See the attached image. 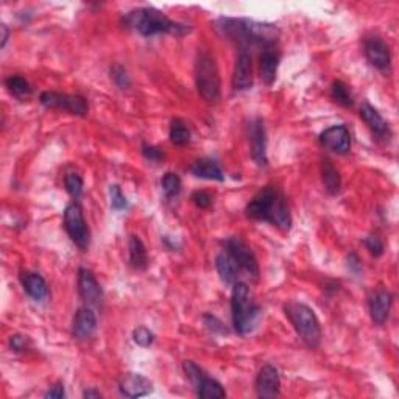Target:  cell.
I'll list each match as a JSON object with an SVG mask.
<instances>
[{
    "label": "cell",
    "mask_w": 399,
    "mask_h": 399,
    "mask_svg": "<svg viewBox=\"0 0 399 399\" xmlns=\"http://www.w3.org/2000/svg\"><path fill=\"white\" fill-rule=\"evenodd\" d=\"M190 200H192V203L196 207H200V210H206V207L212 205V196L205 192V190H196V192H194L192 196H190Z\"/></svg>",
    "instance_id": "cell-36"
},
{
    "label": "cell",
    "mask_w": 399,
    "mask_h": 399,
    "mask_svg": "<svg viewBox=\"0 0 399 399\" xmlns=\"http://www.w3.org/2000/svg\"><path fill=\"white\" fill-rule=\"evenodd\" d=\"M64 385L63 384H57V385H53L50 390H48L46 393V398L48 399H63L64 398Z\"/></svg>",
    "instance_id": "cell-40"
},
{
    "label": "cell",
    "mask_w": 399,
    "mask_h": 399,
    "mask_svg": "<svg viewBox=\"0 0 399 399\" xmlns=\"http://www.w3.org/2000/svg\"><path fill=\"white\" fill-rule=\"evenodd\" d=\"M281 390L279 373L273 365H263L256 378V393L259 398H278Z\"/></svg>",
    "instance_id": "cell-14"
},
{
    "label": "cell",
    "mask_w": 399,
    "mask_h": 399,
    "mask_svg": "<svg viewBox=\"0 0 399 399\" xmlns=\"http://www.w3.org/2000/svg\"><path fill=\"white\" fill-rule=\"evenodd\" d=\"M279 53L273 48H266L261 55V78L266 84H272L276 80L279 67Z\"/></svg>",
    "instance_id": "cell-24"
},
{
    "label": "cell",
    "mask_w": 399,
    "mask_h": 399,
    "mask_svg": "<svg viewBox=\"0 0 399 399\" xmlns=\"http://www.w3.org/2000/svg\"><path fill=\"white\" fill-rule=\"evenodd\" d=\"M142 155L150 163H161L164 159V153L158 149L155 145L144 144L142 145Z\"/></svg>",
    "instance_id": "cell-37"
},
{
    "label": "cell",
    "mask_w": 399,
    "mask_h": 399,
    "mask_svg": "<svg viewBox=\"0 0 399 399\" xmlns=\"http://www.w3.org/2000/svg\"><path fill=\"white\" fill-rule=\"evenodd\" d=\"M393 298L390 292H387L385 288H379V290L373 292L370 299H368V309H370V317L374 324H384L389 318L390 309H391Z\"/></svg>",
    "instance_id": "cell-16"
},
{
    "label": "cell",
    "mask_w": 399,
    "mask_h": 399,
    "mask_svg": "<svg viewBox=\"0 0 399 399\" xmlns=\"http://www.w3.org/2000/svg\"><path fill=\"white\" fill-rule=\"evenodd\" d=\"M78 292L80 297L88 306L98 308L103 303V290L89 268L78 270Z\"/></svg>",
    "instance_id": "cell-12"
},
{
    "label": "cell",
    "mask_w": 399,
    "mask_h": 399,
    "mask_svg": "<svg viewBox=\"0 0 399 399\" xmlns=\"http://www.w3.org/2000/svg\"><path fill=\"white\" fill-rule=\"evenodd\" d=\"M111 78H113V82L115 83V86H118V88H120V89H128L131 86L130 75H128V72L119 64H115L114 67H111Z\"/></svg>",
    "instance_id": "cell-33"
},
{
    "label": "cell",
    "mask_w": 399,
    "mask_h": 399,
    "mask_svg": "<svg viewBox=\"0 0 399 399\" xmlns=\"http://www.w3.org/2000/svg\"><path fill=\"white\" fill-rule=\"evenodd\" d=\"M320 144L337 155H346L351 149V136L345 125H334L320 134Z\"/></svg>",
    "instance_id": "cell-13"
},
{
    "label": "cell",
    "mask_w": 399,
    "mask_h": 399,
    "mask_svg": "<svg viewBox=\"0 0 399 399\" xmlns=\"http://www.w3.org/2000/svg\"><path fill=\"white\" fill-rule=\"evenodd\" d=\"M161 186L164 194L167 195L169 198H171V196H176L181 192V178L174 174V171H167V174L163 176Z\"/></svg>",
    "instance_id": "cell-30"
},
{
    "label": "cell",
    "mask_w": 399,
    "mask_h": 399,
    "mask_svg": "<svg viewBox=\"0 0 399 399\" xmlns=\"http://www.w3.org/2000/svg\"><path fill=\"white\" fill-rule=\"evenodd\" d=\"M133 340H134V343H138L139 346L147 348V346H150L153 342H155V334H153L150 329L140 326V328L134 329Z\"/></svg>",
    "instance_id": "cell-34"
},
{
    "label": "cell",
    "mask_w": 399,
    "mask_h": 399,
    "mask_svg": "<svg viewBox=\"0 0 399 399\" xmlns=\"http://www.w3.org/2000/svg\"><path fill=\"white\" fill-rule=\"evenodd\" d=\"M365 247L370 251V254L374 257H380L384 253V243L376 234H370L365 239Z\"/></svg>",
    "instance_id": "cell-35"
},
{
    "label": "cell",
    "mask_w": 399,
    "mask_h": 399,
    "mask_svg": "<svg viewBox=\"0 0 399 399\" xmlns=\"http://www.w3.org/2000/svg\"><path fill=\"white\" fill-rule=\"evenodd\" d=\"M365 57L373 67L379 71H387L390 67L391 57L390 48L380 38H368L364 44Z\"/></svg>",
    "instance_id": "cell-15"
},
{
    "label": "cell",
    "mask_w": 399,
    "mask_h": 399,
    "mask_svg": "<svg viewBox=\"0 0 399 399\" xmlns=\"http://www.w3.org/2000/svg\"><path fill=\"white\" fill-rule=\"evenodd\" d=\"M109 198H111V207L115 211H124L128 207L127 196L122 194V189L118 184H113V186L109 187Z\"/></svg>",
    "instance_id": "cell-32"
},
{
    "label": "cell",
    "mask_w": 399,
    "mask_h": 399,
    "mask_svg": "<svg viewBox=\"0 0 399 399\" xmlns=\"http://www.w3.org/2000/svg\"><path fill=\"white\" fill-rule=\"evenodd\" d=\"M125 26L133 28L142 36H155V35H174L184 36L190 32V28L183 24L174 22L169 19L163 11L151 7H144L130 11L125 16Z\"/></svg>",
    "instance_id": "cell-3"
},
{
    "label": "cell",
    "mask_w": 399,
    "mask_h": 399,
    "mask_svg": "<svg viewBox=\"0 0 399 399\" xmlns=\"http://www.w3.org/2000/svg\"><path fill=\"white\" fill-rule=\"evenodd\" d=\"M83 396L88 398V399H91V398H102V393L98 391V390L91 389V390H86V391L83 393Z\"/></svg>",
    "instance_id": "cell-42"
},
{
    "label": "cell",
    "mask_w": 399,
    "mask_h": 399,
    "mask_svg": "<svg viewBox=\"0 0 399 399\" xmlns=\"http://www.w3.org/2000/svg\"><path fill=\"white\" fill-rule=\"evenodd\" d=\"M10 345H11V349H15L16 353H21L27 349L28 340H27V337H24V335H11Z\"/></svg>",
    "instance_id": "cell-38"
},
{
    "label": "cell",
    "mask_w": 399,
    "mask_h": 399,
    "mask_svg": "<svg viewBox=\"0 0 399 399\" xmlns=\"http://www.w3.org/2000/svg\"><path fill=\"white\" fill-rule=\"evenodd\" d=\"M5 86H7L8 91L17 98H27L32 94V88H30V84L26 78L22 77H10L5 80Z\"/></svg>",
    "instance_id": "cell-28"
},
{
    "label": "cell",
    "mask_w": 399,
    "mask_h": 399,
    "mask_svg": "<svg viewBox=\"0 0 399 399\" xmlns=\"http://www.w3.org/2000/svg\"><path fill=\"white\" fill-rule=\"evenodd\" d=\"M331 95H333L334 100L337 103H340L342 106L349 108V106L354 105L351 92H349L348 86L343 82H334L333 83V88H331Z\"/></svg>",
    "instance_id": "cell-29"
},
{
    "label": "cell",
    "mask_w": 399,
    "mask_h": 399,
    "mask_svg": "<svg viewBox=\"0 0 399 399\" xmlns=\"http://www.w3.org/2000/svg\"><path fill=\"white\" fill-rule=\"evenodd\" d=\"M64 184H66V190L69 192L72 198L78 200L80 196L83 194V180L82 176L77 174H67L64 178Z\"/></svg>",
    "instance_id": "cell-31"
},
{
    "label": "cell",
    "mask_w": 399,
    "mask_h": 399,
    "mask_svg": "<svg viewBox=\"0 0 399 399\" xmlns=\"http://www.w3.org/2000/svg\"><path fill=\"white\" fill-rule=\"evenodd\" d=\"M225 250L228 251L230 256L234 259L241 272L247 273L253 281L259 279V263H257L253 251H251V248L242 239L230 237L228 241L225 242Z\"/></svg>",
    "instance_id": "cell-9"
},
{
    "label": "cell",
    "mask_w": 399,
    "mask_h": 399,
    "mask_svg": "<svg viewBox=\"0 0 399 399\" xmlns=\"http://www.w3.org/2000/svg\"><path fill=\"white\" fill-rule=\"evenodd\" d=\"M119 390L127 398H140L147 396L153 391V385L149 379L139 373H128L122 378Z\"/></svg>",
    "instance_id": "cell-17"
},
{
    "label": "cell",
    "mask_w": 399,
    "mask_h": 399,
    "mask_svg": "<svg viewBox=\"0 0 399 399\" xmlns=\"http://www.w3.org/2000/svg\"><path fill=\"white\" fill-rule=\"evenodd\" d=\"M232 86L236 91H247L253 86V63L247 52H241L236 59Z\"/></svg>",
    "instance_id": "cell-18"
},
{
    "label": "cell",
    "mask_w": 399,
    "mask_h": 399,
    "mask_svg": "<svg viewBox=\"0 0 399 399\" xmlns=\"http://www.w3.org/2000/svg\"><path fill=\"white\" fill-rule=\"evenodd\" d=\"M97 329V317L94 310L89 308L78 309L75 318H73V326L72 333L73 337L78 340L89 339V337L95 333Z\"/></svg>",
    "instance_id": "cell-20"
},
{
    "label": "cell",
    "mask_w": 399,
    "mask_h": 399,
    "mask_svg": "<svg viewBox=\"0 0 399 399\" xmlns=\"http://www.w3.org/2000/svg\"><path fill=\"white\" fill-rule=\"evenodd\" d=\"M348 268H349V272H353L355 276H358L360 273V261H359V257L355 253H349L348 256Z\"/></svg>",
    "instance_id": "cell-39"
},
{
    "label": "cell",
    "mask_w": 399,
    "mask_h": 399,
    "mask_svg": "<svg viewBox=\"0 0 399 399\" xmlns=\"http://www.w3.org/2000/svg\"><path fill=\"white\" fill-rule=\"evenodd\" d=\"M284 312L299 339L309 348H318L322 342V328L315 312L309 306L297 301L287 303L284 306Z\"/></svg>",
    "instance_id": "cell-5"
},
{
    "label": "cell",
    "mask_w": 399,
    "mask_h": 399,
    "mask_svg": "<svg viewBox=\"0 0 399 399\" xmlns=\"http://www.w3.org/2000/svg\"><path fill=\"white\" fill-rule=\"evenodd\" d=\"M322 178L324 189L328 190V194L335 195L339 194L340 186H342V178L339 170L334 167V164L329 161V159H324L322 163Z\"/></svg>",
    "instance_id": "cell-26"
},
{
    "label": "cell",
    "mask_w": 399,
    "mask_h": 399,
    "mask_svg": "<svg viewBox=\"0 0 399 399\" xmlns=\"http://www.w3.org/2000/svg\"><path fill=\"white\" fill-rule=\"evenodd\" d=\"M216 30L223 38L236 42L241 47L272 48L279 38V28L273 24L256 22L236 17H220Z\"/></svg>",
    "instance_id": "cell-1"
},
{
    "label": "cell",
    "mask_w": 399,
    "mask_h": 399,
    "mask_svg": "<svg viewBox=\"0 0 399 399\" xmlns=\"http://www.w3.org/2000/svg\"><path fill=\"white\" fill-rule=\"evenodd\" d=\"M216 267H217L220 279H222L225 284H236L237 279H239V273H241V270H239L237 263L230 256L228 251L223 250V251H220V253L217 254Z\"/></svg>",
    "instance_id": "cell-23"
},
{
    "label": "cell",
    "mask_w": 399,
    "mask_h": 399,
    "mask_svg": "<svg viewBox=\"0 0 399 399\" xmlns=\"http://www.w3.org/2000/svg\"><path fill=\"white\" fill-rule=\"evenodd\" d=\"M128 248H130V263L133 268L145 270L149 266V256H147V250L144 242L140 241L138 236H130V242H128Z\"/></svg>",
    "instance_id": "cell-25"
},
{
    "label": "cell",
    "mask_w": 399,
    "mask_h": 399,
    "mask_svg": "<svg viewBox=\"0 0 399 399\" xmlns=\"http://www.w3.org/2000/svg\"><path fill=\"white\" fill-rule=\"evenodd\" d=\"M21 284L24 290L27 292L30 298H33L35 301H44L48 297V287L46 279L42 278L39 273L33 272H24L21 275Z\"/></svg>",
    "instance_id": "cell-21"
},
{
    "label": "cell",
    "mask_w": 399,
    "mask_h": 399,
    "mask_svg": "<svg viewBox=\"0 0 399 399\" xmlns=\"http://www.w3.org/2000/svg\"><path fill=\"white\" fill-rule=\"evenodd\" d=\"M247 216L259 222H267L282 231L292 226V216L286 196L278 189L267 186L254 195L247 206Z\"/></svg>",
    "instance_id": "cell-2"
},
{
    "label": "cell",
    "mask_w": 399,
    "mask_h": 399,
    "mask_svg": "<svg viewBox=\"0 0 399 399\" xmlns=\"http://www.w3.org/2000/svg\"><path fill=\"white\" fill-rule=\"evenodd\" d=\"M0 30H2V41H0V47H5L7 46V41H8V36H10V30H8V27L5 26V24H2V26H0Z\"/></svg>",
    "instance_id": "cell-41"
},
{
    "label": "cell",
    "mask_w": 399,
    "mask_h": 399,
    "mask_svg": "<svg viewBox=\"0 0 399 399\" xmlns=\"http://www.w3.org/2000/svg\"><path fill=\"white\" fill-rule=\"evenodd\" d=\"M184 373H186L187 379L194 384L196 390V396L203 399H217L225 398L226 391L222 384L214 378H210L207 374L201 370V368L194 364V362L186 360L184 362Z\"/></svg>",
    "instance_id": "cell-7"
},
{
    "label": "cell",
    "mask_w": 399,
    "mask_h": 399,
    "mask_svg": "<svg viewBox=\"0 0 399 399\" xmlns=\"http://www.w3.org/2000/svg\"><path fill=\"white\" fill-rule=\"evenodd\" d=\"M190 174L196 178H201V180H211V181H223L225 175L217 161L210 158L198 159L192 164L190 167Z\"/></svg>",
    "instance_id": "cell-22"
},
{
    "label": "cell",
    "mask_w": 399,
    "mask_h": 399,
    "mask_svg": "<svg viewBox=\"0 0 399 399\" xmlns=\"http://www.w3.org/2000/svg\"><path fill=\"white\" fill-rule=\"evenodd\" d=\"M231 315L236 333L241 335L250 334L256 328L257 320H259L261 309L251 299L250 288L245 282L237 281L234 287H232Z\"/></svg>",
    "instance_id": "cell-4"
},
{
    "label": "cell",
    "mask_w": 399,
    "mask_h": 399,
    "mask_svg": "<svg viewBox=\"0 0 399 399\" xmlns=\"http://www.w3.org/2000/svg\"><path fill=\"white\" fill-rule=\"evenodd\" d=\"M170 140L174 145L183 147L189 144L190 140V130L183 120L175 119L170 125Z\"/></svg>",
    "instance_id": "cell-27"
},
{
    "label": "cell",
    "mask_w": 399,
    "mask_h": 399,
    "mask_svg": "<svg viewBox=\"0 0 399 399\" xmlns=\"http://www.w3.org/2000/svg\"><path fill=\"white\" fill-rule=\"evenodd\" d=\"M39 102L42 106L48 109H61V111H67L71 114L84 118L88 114V103H86L82 95H69L61 94V92H42L39 97Z\"/></svg>",
    "instance_id": "cell-10"
},
{
    "label": "cell",
    "mask_w": 399,
    "mask_h": 399,
    "mask_svg": "<svg viewBox=\"0 0 399 399\" xmlns=\"http://www.w3.org/2000/svg\"><path fill=\"white\" fill-rule=\"evenodd\" d=\"M64 228L67 234L72 239V242L77 245L80 250L86 251L91 243V231L86 225L82 206L78 203H71L64 211Z\"/></svg>",
    "instance_id": "cell-8"
},
{
    "label": "cell",
    "mask_w": 399,
    "mask_h": 399,
    "mask_svg": "<svg viewBox=\"0 0 399 399\" xmlns=\"http://www.w3.org/2000/svg\"><path fill=\"white\" fill-rule=\"evenodd\" d=\"M195 84L206 102H217L220 97V77L212 55L201 50L195 61Z\"/></svg>",
    "instance_id": "cell-6"
},
{
    "label": "cell",
    "mask_w": 399,
    "mask_h": 399,
    "mask_svg": "<svg viewBox=\"0 0 399 399\" xmlns=\"http://www.w3.org/2000/svg\"><path fill=\"white\" fill-rule=\"evenodd\" d=\"M248 136H250V149L251 158L253 161L259 165V167H266L267 159V134L266 127H263L262 119L251 120L248 127Z\"/></svg>",
    "instance_id": "cell-11"
},
{
    "label": "cell",
    "mask_w": 399,
    "mask_h": 399,
    "mask_svg": "<svg viewBox=\"0 0 399 399\" xmlns=\"http://www.w3.org/2000/svg\"><path fill=\"white\" fill-rule=\"evenodd\" d=\"M360 118L378 139L389 140L391 138V131H390L389 124H387L382 115H380L371 105L365 103V105L360 108Z\"/></svg>",
    "instance_id": "cell-19"
}]
</instances>
